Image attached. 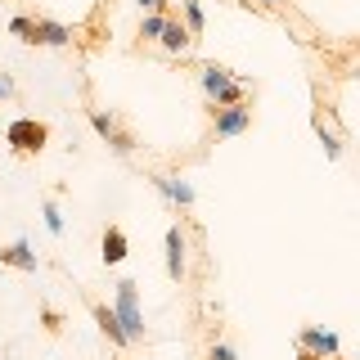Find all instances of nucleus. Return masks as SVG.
<instances>
[{
    "mask_svg": "<svg viewBox=\"0 0 360 360\" xmlns=\"http://www.w3.org/2000/svg\"><path fill=\"white\" fill-rule=\"evenodd\" d=\"M127 252H131L127 230H122V225H108V230H104V239H99V257H104V266L127 262Z\"/></svg>",
    "mask_w": 360,
    "mask_h": 360,
    "instance_id": "obj_13",
    "label": "nucleus"
},
{
    "mask_svg": "<svg viewBox=\"0 0 360 360\" xmlns=\"http://www.w3.org/2000/svg\"><path fill=\"white\" fill-rule=\"evenodd\" d=\"M90 127H95V135H99V140H104V144H108V149L117 153V158H131V153H135V135H131L127 127H122V122L112 117V112H104V108H90Z\"/></svg>",
    "mask_w": 360,
    "mask_h": 360,
    "instance_id": "obj_4",
    "label": "nucleus"
},
{
    "mask_svg": "<svg viewBox=\"0 0 360 360\" xmlns=\"http://www.w3.org/2000/svg\"><path fill=\"white\" fill-rule=\"evenodd\" d=\"M158 45H162L167 54H176V59H185V54H189V45H194V37L185 32V22H180L176 14H167V22H162V37H158Z\"/></svg>",
    "mask_w": 360,
    "mask_h": 360,
    "instance_id": "obj_11",
    "label": "nucleus"
},
{
    "mask_svg": "<svg viewBox=\"0 0 360 360\" xmlns=\"http://www.w3.org/2000/svg\"><path fill=\"white\" fill-rule=\"evenodd\" d=\"M252 127V104H225L212 108V140H234Z\"/></svg>",
    "mask_w": 360,
    "mask_h": 360,
    "instance_id": "obj_5",
    "label": "nucleus"
},
{
    "mask_svg": "<svg viewBox=\"0 0 360 360\" xmlns=\"http://www.w3.org/2000/svg\"><path fill=\"white\" fill-rule=\"evenodd\" d=\"M0 266L22 270V275H37V270H41V257L32 252V243H27V239H14L9 248H0Z\"/></svg>",
    "mask_w": 360,
    "mask_h": 360,
    "instance_id": "obj_10",
    "label": "nucleus"
},
{
    "mask_svg": "<svg viewBox=\"0 0 360 360\" xmlns=\"http://www.w3.org/2000/svg\"><path fill=\"white\" fill-rule=\"evenodd\" d=\"M41 329H45V333H59V329H63V315L54 311V307H41Z\"/></svg>",
    "mask_w": 360,
    "mask_h": 360,
    "instance_id": "obj_19",
    "label": "nucleus"
},
{
    "mask_svg": "<svg viewBox=\"0 0 360 360\" xmlns=\"http://www.w3.org/2000/svg\"><path fill=\"white\" fill-rule=\"evenodd\" d=\"M90 315H95V324H99V333L108 338L112 347H122V352H127V333H122V324H117V315H112V307L108 302H90Z\"/></svg>",
    "mask_w": 360,
    "mask_h": 360,
    "instance_id": "obj_12",
    "label": "nucleus"
},
{
    "mask_svg": "<svg viewBox=\"0 0 360 360\" xmlns=\"http://www.w3.org/2000/svg\"><path fill=\"white\" fill-rule=\"evenodd\" d=\"M14 77H9V72H0V99H14Z\"/></svg>",
    "mask_w": 360,
    "mask_h": 360,
    "instance_id": "obj_21",
    "label": "nucleus"
},
{
    "mask_svg": "<svg viewBox=\"0 0 360 360\" xmlns=\"http://www.w3.org/2000/svg\"><path fill=\"white\" fill-rule=\"evenodd\" d=\"M315 135H320V144H324V153H329V162H338V158H342V140H338V135L324 127V122H315Z\"/></svg>",
    "mask_w": 360,
    "mask_h": 360,
    "instance_id": "obj_16",
    "label": "nucleus"
},
{
    "mask_svg": "<svg viewBox=\"0 0 360 360\" xmlns=\"http://www.w3.org/2000/svg\"><path fill=\"white\" fill-rule=\"evenodd\" d=\"M162 22H167V9L144 14V18H140V41H158V37H162Z\"/></svg>",
    "mask_w": 360,
    "mask_h": 360,
    "instance_id": "obj_15",
    "label": "nucleus"
},
{
    "mask_svg": "<svg viewBox=\"0 0 360 360\" xmlns=\"http://www.w3.org/2000/svg\"><path fill=\"white\" fill-rule=\"evenodd\" d=\"M180 22H185V32L189 37H202V27H207V18H202V5L198 0H180Z\"/></svg>",
    "mask_w": 360,
    "mask_h": 360,
    "instance_id": "obj_14",
    "label": "nucleus"
},
{
    "mask_svg": "<svg viewBox=\"0 0 360 360\" xmlns=\"http://www.w3.org/2000/svg\"><path fill=\"white\" fill-rule=\"evenodd\" d=\"M297 352H302V356H315V360H333V356H342V342H338V333L302 329V333H297Z\"/></svg>",
    "mask_w": 360,
    "mask_h": 360,
    "instance_id": "obj_8",
    "label": "nucleus"
},
{
    "mask_svg": "<svg viewBox=\"0 0 360 360\" xmlns=\"http://www.w3.org/2000/svg\"><path fill=\"white\" fill-rule=\"evenodd\" d=\"M262 5H270V9H279V5H288V0H262Z\"/></svg>",
    "mask_w": 360,
    "mask_h": 360,
    "instance_id": "obj_23",
    "label": "nucleus"
},
{
    "mask_svg": "<svg viewBox=\"0 0 360 360\" xmlns=\"http://www.w3.org/2000/svg\"><path fill=\"white\" fill-rule=\"evenodd\" d=\"M45 230H50L54 234V239H59V234H63V212H59V202H45Z\"/></svg>",
    "mask_w": 360,
    "mask_h": 360,
    "instance_id": "obj_17",
    "label": "nucleus"
},
{
    "mask_svg": "<svg viewBox=\"0 0 360 360\" xmlns=\"http://www.w3.org/2000/svg\"><path fill=\"white\" fill-rule=\"evenodd\" d=\"M135 5H140L144 14H158V9H167V0H135Z\"/></svg>",
    "mask_w": 360,
    "mask_h": 360,
    "instance_id": "obj_22",
    "label": "nucleus"
},
{
    "mask_svg": "<svg viewBox=\"0 0 360 360\" xmlns=\"http://www.w3.org/2000/svg\"><path fill=\"white\" fill-rule=\"evenodd\" d=\"M112 315H117L122 333H127V342H144V315H140V284L135 279H122L117 284V297H112Z\"/></svg>",
    "mask_w": 360,
    "mask_h": 360,
    "instance_id": "obj_2",
    "label": "nucleus"
},
{
    "mask_svg": "<svg viewBox=\"0 0 360 360\" xmlns=\"http://www.w3.org/2000/svg\"><path fill=\"white\" fill-rule=\"evenodd\" d=\"M27 45H50V50H63V45H72V27H68V22H59V18L37 14V18H32Z\"/></svg>",
    "mask_w": 360,
    "mask_h": 360,
    "instance_id": "obj_6",
    "label": "nucleus"
},
{
    "mask_svg": "<svg viewBox=\"0 0 360 360\" xmlns=\"http://www.w3.org/2000/svg\"><path fill=\"white\" fill-rule=\"evenodd\" d=\"M9 37L27 41L32 37V14H14V18H9Z\"/></svg>",
    "mask_w": 360,
    "mask_h": 360,
    "instance_id": "obj_18",
    "label": "nucleus"
},
{
    "mask_svg": "<svg viewBox=\"0 0 360 360\" xmlns=\"http://www.w3.org/2000/svg\"><path fill=\"white\" fill-rule=\"evenodd\" d=\"M207 360H239V356H234V347H230V342H212Z\"/></svg>",
    "mask_w": 360,
    "mask_h": 360,
    "instance_id": "obj_20",
    "label": "nucleus"
},
{
    "mask_svg": "<svg viewBox=\"0 0 360 360\" xmlns=\"http://www.w3.org/2000/svg\"><path fill=\"white\" fill-rule=\"evenodd\" d=\"M5 144H9L18 158H37L45 144H50V127H45V122H37V117H14V122L5 127Z\"/></svg>",
    "mask_w": 360,
    "mask_h": 360,
    "instance_id": "obj_3",
    "label": "nucleus"
},
{
    "mask_svg": "<svg viewBox=\"0 0 360 360\" xmlns=\"http://www.w3.org/2000/svg\"><path fill=\"white\" fill-rule=\"evenodd\" d=\"M297 360H315V356H302V352H297ZM333 360H342V356H333Z\"/></svg>",
    "mask_w": 360,
    "mask_h": 360,
    "instance_id": "obj_24",
    "label": "nucleus"
},
{
    "mask_svg": "<svg viewBox=\"0 0 360 360\" xmlns=\"http://www.w3.org/2000/svg\"><path fill=\"white\" fill-rule=\"evenodd\" d=\"M198 86L207 95L212 108H225V104H248V82L239 72H230L225 63H202L198 68Z\"/></svg>",
    "mask_w": 360,
    "mask_h": 360,
    "instance_id": "obj_1",
    "label": "nucleus"
},
{
    "mask_svg": "<svg viewBox=\"0 0 360 360\" xmlns=\"http://www.w3.org/2000/svg\"><path fill=\"white\" fill-rule=\"evenodd\" d=\"M153 180V189L162 194L172 207H180V212H189L194 207V185H189L185 176H167V172H158V176H149Z\"/></svg>",
    "mask_w": 360,
    "mask_h": 360,
    "instance_id": "obj_9",
    "label": "nucleus"
},
{
    "mask_svg": "<svg viewBox=\"0 0 360 360\" xmlns=\"http://www.w3.org/2000/svg\"><path fill=\"white\" fill-rule=\"evenodd\" d=\"M162 248H167V275L180 284V279L189 275V239H185V230L172 225V230H167V239H162Z\"/></svg>",
    "mask_w": 360,
    "mask_h": 360,
    "instance_id": "obj_7",
    "label": "nucleus"
}]
</instances>
